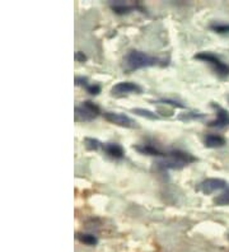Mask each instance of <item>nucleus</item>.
I'll return each instance as SVG.
<instances>
[{
	"label": "nucleus",
	"instance_id": "f03ea898",
	"mask_svg": "<svg viewBox=\"0 0 229 252\" xmlns=\"http://www.w3.org/2000/svg\"><path fill=\"white\" fill-rule=\"evenodd\" d=\"M158 59L154 56H150L145 53L137 51V50H132L126 55L125 58V68L126 70H139L143 68H149V66H154L158 64Z\"/></svg>",
	"mask_w": 229,
	"mask_h": 252
},
{
	"label": "nucleus",
	"instance_id": "5701e85b",
	"mask_svg": "<svg viewBox=\"0 0 229 252\" xmlns=\"http://www.w3.org/2000/svg\"><path fill=\"white\" fill-rule=\"evenodd\" d=\"M228 238H229V236H228Z\"/></svg>",
	"mask_w": 229,
	"mask_h": 252
},
{
	"label": "nucleus",
	"instance_id": "39448f33",
	"mask_svg": "<svg viewBox=\"0 0 229 252\" xmlns=\"http://www.w3.org/2000/svg\"><path fill=\"white\" fill-rule=\"evenodd\" d=\"M228 186V182L222 179H206L197 186V191H201L205 195H211L213 192L224 190Z\"/></svg>",
	"mask_w": 229,
	"mask_h": 252
},
{
	"label": "nucleus",
	"instance_id": "aec40b11",
	"mask_svg": "<svg viewBox=\"0 0 229 252\" xmlns=\"http://www.w3.org/2000/svg\"><path fill=\"white\" fill-rule=\"evenodd\" d=\"M162 103H164V105H171V106H173V107H178V108H183L185 107V106L183 105H181L180 102H177V101H172V99H162Z\"/></svg>",
	"mask_w": 229,
	"mask_h": 252
},
{
	"label": "nucleus",
	"instance_id": "f8f14e48",
	"mask_svg": "<svg viewBox=\"0 0 229 252\" xmlns=\"http://www.w3.org/2000/svg\"><path fill=\"white\" fill-rule=\"evenodd\" d=\"M134 149L141 154H147V156H157V157H165V154L162 151H159L158 148H156L152 144H141V145H134Z\"/></svg>",
	"mask_w": 229,
	"mask_h": 252
},
{
	"label": "nucleus",
	"instance_id": "6e6552de",
	"mask_svg": "<svg viewBox=\"0 0 229 252\" xmlns=\"http://www.w3.org/2000/svg\"><path fill=\"white\" fill-rule=\"evenodd\" d=\"M213 107L217 108V119L214 121L209 123V126L211 127H217V129H223L226 126L229 125V112L224 108L219 107L217 105H213Z\"/></svg>",
	"mask_w": 229,
	"mask_h": 252
},
{
	"label": "nucleus",
	"instance_id": "7ed1b4c3",
	"mask_svg": "<svg viewBox=\"0 0 229 252\" xmlns=\"http://www.w3.org/2000/svg\"><path fill=\"white\" fill-rule=\"evenodd\" d=\"M195 59L206 63L213 68V70L219 75L220 78H227L229 75V66L220 60L217 55L211 53H198L195 55Z\"/></svg>",
	"mask_w": 229,
	"mask_h": 252
},
{
	"label": "nucleus",
	"instance_id": "2eb2a0df",
	"mask_svg": "<svg viewBox=\"0 0 229 252\" xmlns=\"http://www.w3.org/2000/svg\"><path fill=\"white\" fill-rule=\"evenodd\" d=\"M84 144H86V147L88 148L89 151H98L99 148L103 147L99 140H97V139H93V138L84 139Z\"/></svg>",
	"mask_w": 229,
	"mask_h": 252
},
{
	"label": "nucleus",
	"instance_id": "f257e3e1",
	"mask_svg": "<svg viewBox=\"0 0 229 252\" xmlns=\"http://www.w3.org/2000/svg\"><path fill=\"white\" fill-rule=\"evenodd\" d=\"M194 162H196V158L193 154L176 149V151L168 152L165 157L157 163V167L163 171L164 169H181Z\"/></svg>",
	"mask_w": 229,
	"mask_h": 252
},
{
	"label": "nucleus",
	"instance_id": "f3484780",
	"mask_svg": "<svg viewBox=\"0 0 229 252\" xmlns=\"http://www.w3.org/2000/svg\"><path fill=\"white\" fill-rule=\"evenodd\" d=\"M210 28L217 33H229V25H227V23H213Z\"/></svg>",
	"mask_w": 229,
	"mask_h": 252
},
{
	"label": "nucleus",
	"instance_id": "20e7f679",
	"mask_svg": "<svg viewBox=\"0 0 229 252\" xmlns=\"http://www.w3.org/2000/svg\"><path fill=\"white\" fill-rule=\"evenodd\" d=\"M74 112H75L76 120L92 121L95 120L96 117H98V115L101 114V110L93 102L84 101L79 106H76Z\"/></svg>",
	"mask_w": 229,
	"mask_h": 252
},
{
	"label": "nucleus",
	"instance_id": "412c9836",
	"mask_svg": "<svg viewBox=\"0 0 229 252\" xmlns=\"http://www.w3.org/2000/svg\"><path fill=\"white\" fill-rule=\"evenodd\" d=\"M75 60L78 63H84L87 60V56L84 55V53H82V51H78V53H75Z\"/></svg>",
	"mask_w": 229,
	"mask_h": 252
},
{
	"label": "nucleus",
	"instance_id": "4468645a",
	"mask_svg": "<svg viewBox=\"0 0 229 252\" xmlns=\"http://www.w3.org/2000/svg\"><path fill=\"white\" fill-rule=\"evenodd\" d=\"M214 204L218 206H228L229 205V189L214 199Z\"/></svg>",
	"mask_w": 229,
	"mask_h": 252
},
{
	"label": "nucleus",
	"instance_id": "4be33fe9",
	"mask_svg": "<svg viewBox=\"0 0 229 252\" xmlns=\"http://www.w3.org/2000/svg\"><path fill=\"white\" fill-rule=\"evenodd\" d=\"M228 102H229V95H228Z\"/></svg>",
	"mask_w": 229,
	"mask_h": 252
},
{
	"label": "nucleus",
	"instance_id": "ddd939ff",
	"mask_svg": "<svg viewBox=\"0 0 229 252\" xmlns=\"http://www.w3.org/2000/svg\"><path fill=\"white\" fill-rule=\"evenodd\" d=\"M76 240L84 245H88V246H96L98 243L97 237L88 233H76Z\"/></svg>",
	"mask_w": 229,
	"mask_h": 252
},
{
	"label": "nucleus",
	"instance_id": "dca6fc26",
	"mask_svg": "<svg viewBox=\"0 0 229 252\" xmlns=\"http://www.w3.org/2000/svg\"><path fill=\"white\" fill-rule=\"evenodd\" d=\"M134 114L139 115V116L147 117L149 120H157L158 119V115H156L154 112H152L149 110H145V108H135Z\"/></svg>",
	"mask_w": 229,
	"mask_h": 252
},
{
	"label": "nucleus",
	"instance_id": "423d86ee",
	"mask_svg": "<svg viewBox=\"0 0 229 252\" xmlns=\"http://www.w3.org/2000/svg\"><path fill=\"white\" fill-rule=\"evenodd\" d=\"M111 92L113 95L122 97V95L128 94H140L143 92V88L139 84L132 83V82H120L116 86H113Z\"/></svg>",
	"mask_w": 229,
	"mask_h": 252
},
{
	"label": "nucleus",
	"instance_id": "a211bd4d",
	"mask_svg": "<svg viewBox=\"0 0 229 252\" xmlns=\"http://www.w3.org/2000/svg\"><path fill=\"white\" fill-rule=\"evenodd\" d=\"M87 92H88L89 94L97 95L101 92V87L98 86V84H89L88 88H87Z\"/></svg>",
	"mask_w": 229,
	"mask_h": 252
},
{
	"label": "nucleus",
	"instance_id": "9b49d317",
	"mask_svg": "<svg viewBox=\"0 0 229 252\" xmlns=\"http://www.w3.org/2000/svg\"><path fill=\"white\" fill-rule=\"evenodd\" d=\"M110 6L116 14H128L136 8V5L128 3V1H112L110 3Z\"/></svg>",
	"mask_w": 229,
	"mask_h": 252
},
{
	"label": "nucleus",
	"instance_id": "6ab92c4d",
	"mask_svg": "<svg viewBox=\"0 0 229 252\" xmlns=\"http://www.w3.org/2000/svg\"><path fill=\"white\" fill-rule=\"evenodd\" d=\"M75 84L76 86H79V87H84V88H88L89 83H88V79L84 77H76L75 78Z\"/></svg>",
	"mask_w": 229,
	"mask_h": 252
},
{
	"label": "nucleus",
	"instance_id": "0eeeda50",
	"mask_svg": "<svg viewBox=\"0 0 229 252\" xmlns=\"http://www.w3.org/2000/svg\"><path fill=\"white\" fill-rule=\"evenodd\" d=\"M103 117L108 123L115 124L121 127H128V129H134L137 127V124L132 119L124 114H117V112H104Z\"/></svg>",
	"mask_w": 229,
	"mask_h": 252
},
{
	"label": "nucleus",
	"instance_id": "1a4fd4ad",
	"mask_svg": "<svg viewBox=\"0 0 229 252\" xmlns=\"http://www.w3.org/2000/svg\"><path fill=\"white\" fill-rule=\"evenodd\" d=\"M103 151L106 152L107 156H110L113 159H122L125 157V151L124 148L116 143H107L103 145Z\"/></svg>",
	"mask_w": 229,
	"mask_h": 252
},
{
	"label": "nucleus",
	"instance_id": "9d476101",
	"mask_svg": "<svg viewBox=\"0 0 229 252\" xmlns=\"http://www.w3.org/2000/svg\"><path fill=\"white\" fill-rule=\"evenodd\" d=\"M227 144V140L224 136L219 135V134H209V135L205 136L204 139V145L206 148H211V149H215V148H222Z\"/></svg>",
	"mask_w": 229,
	"mask_h": 252
}]
</instances>
